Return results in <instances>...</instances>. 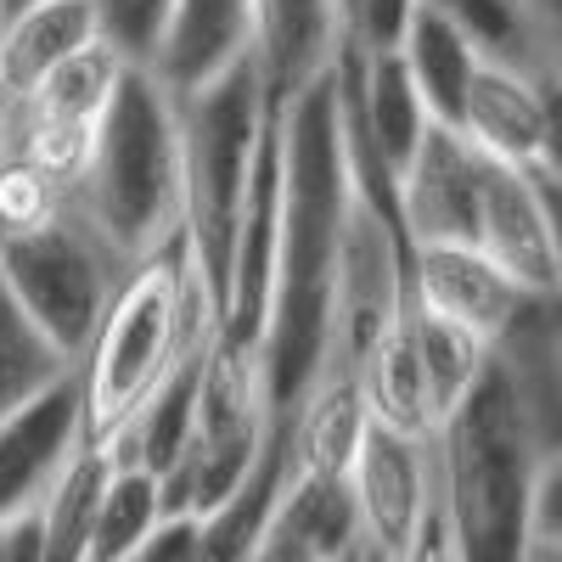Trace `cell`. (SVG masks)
Here are the masks:
<instances>
[{
	"mask_svg": "<svg viewBox=\"0 0 562 562\" xmlns=\"http://www.w3.org/2000/svg\"><path fill=\"white\" fill-rule=\"evenodd\" d=\"M456 135L473 153L557 186V90L551 85L479 63L473 85H467L461 119H456Z\"/></svg>",
	"mask_w": 562,
	"mask_h": 562,
	"instance_id": "30bf717a",
	"label": "cell"
},
{
	"mask_svg": "<svg viewBox=\"0 0 562 562\" xmlns=\"http://www.w3.org/2000/svg\"><path fill=\"white\" fill-rule=\"evenodd\" d=\"M416 12V0H349V18H344V34H349V52L371 57V52H394L405 23Z\"/></svg>",
	"mask_w": 562,
	"mask_h": 562,
	"instance_id": "484cf974",
	"label": "cell"
},
{
	"mask_svg": "<svg viewBox=\"0 0 562 562\" xmlns=\"http://www.w3.org/2000/svg\"><path fill=\"white\" fill-rule=\"evenodd\" d=\"M344 484L360 518V546L383 562H400L439 490L434 439H400L383 428H366V445Z\"/></svg>",
	"mask_w": 562,
	"mask_h": 562,
	"instance_id": "9c48e42d",
	"label": "cell"
},
{
	"mask_svg": "<svg viewBox=\"0 0 562 562\" xmlns=\"http://www.w3.org/2000/svg\"><path fill=\"white\" fill-rule=\"evenodd\" d=\"M68 378H74V360H63L45 344L23 321V310L7 299V288H0V422L34 405L40 394H52Z\"/></svg>",
	"mask_w": 562,
	"mask_h": 562,
	"instance_id": "603a6c76",
	"label": "cell"
},
{
	"mask_svg": "<svg viewBox=\"0 0 562 562\" xmlns=\"http://www.w3.org/2000/svg\"><path fill=\"white\" fill-rule=\"evenodd\" d=\"M164 518H169L164 484L147 479L140 467L108 461V484H102V495H97V518H90L85 562H130L140 546L158 535Z\"/></svg>",
	"mask_w": 562,
	"mask_h": 562,
	"instance_id": "44dd1931",
	"label": "cell"
},
{
	"mask_svg": "<svg viewBox=\"0 0 562 562\" xmlns=\"http://www.w3.org/2000/svg\"><path fill=\"white\" fill-rule=\"evenodd\" d=\"M394 57L405 63V74L416 85L422 108H428V119L456 130L461 102H467V85H473V74H479L473 45H467L450 23H439L428 7H416L405 34H400V45H394Z\"/></svg>",
	"mask_w": 562,
	"mask_h": 562,
	"instance_id": "d6986e66",
	"label": "cell"
},
{
	"mask_svg": "<svg viewBox=\"0 0 562 562\" xmlns=\"http://www.w3.org/2000/svg\"><path fill=\"white\" fill-rule=\"evenodd\" d=\"M411 326V355H416V378H422V394H428V416H434V434L445 428V422L467 405V394L479 389V378L490 371V349L479 338L456 333V326L434 321L411 310L405 315Z\"/></svg>",
	"mask_w": 562,
	"mask_h": 562,
	"instance_id": "ffe728a7",
	"label": "cell"
},
{
	"mask_svg": "<svg viewBox=\"0 0 562 562\" xmlns=\"http://www.w3.org/2000/svg\"><path fill=\"white\" fill-rule=\"evenodd\" d=\"M248 562H333L310 535H299L281 512L270 506V518H265V529H259V540H254V551H248Z\"/></svg>",
	"mask_w": 562,
	"mask_h": 562,
	"instance_id": "4316f807",
	"label": "cell"
},
{
	"mask_svg": "<svg viewBox=\"0 0 562 562\" xmlns=\"http://www.w3.org/2000/svg\"><path fill=\"white\" fill-rule=\"evenodd\" d=\"M338 7H344V18H349V0H338Z\"/></svg>",
	"mask_w": 562,
	"mask_h": 562,
	"instance_id": "d6a6232c",
	"label": "cell"
},
{
	"mask_svg": "<svg viewBox=\"0 0 562 562\" xmlns=\"http://www.w3.org/2000/svg\"><path fill=\"white\" fill-rule=\"evenodd\" d=\"M551 456L562 450L529 428L518 394L490 360L467 405L434 434L439 506L456 562H524L529 495Z\"/></svg>",
	"mask_w": 562,
	"mask_h": 562,
	"instance_id": "3957f363",
	"label": "cell"
},
{
	"mask_svg": "<svg viewBox=\"0 0 562 562\" xmlns=\"http://www.w3.org/2000/svg\"><path fill=\"white\" fill-rule=\"evenodd\" d=\"M557 186L518 175L479 153V220H473V248L518 281L529 299H557V214H551Z\"/></svg>",
	"mask_w": 562,
	"mask_h": 562,
	"instance_id": "ba28073f",
	"label": "cell"
},
{
	"mask_svg": "<svg viewBox=\"0 0 562 562\" xmlns=\"http://www.w3.org/2000/svg\"><path fill=\"white\" fill-rule=\"evenodd\" d=\"M79 445H85V428H79V383L74 378L0 422V529H12L18 518L40 512V501L52 495V484L79 456Z\"/></svg>",
	"mask_w": 562,
	"mask_h": 562,
	"instance_id": "7c38bea8",
	"label": "cell"
},
{
	"mask_svg": "<svg viewBox=\"0 0 562 562\" xmlns=\"http://www.w3.org/2000/svg\"><path fill=\"white\" fill-rule=\"evenodd\" d=\"M90 7H97L102 40L113 45V52H119L130 68H147L169 0H90Z\"/></svg>",
	"mask_w": 562,
	"mask_h": 562,
	"instance_id": "d4e9b609",
	"label": "cell"
},
{
	"mask_svg": "<svg viewBox=\"0 0 562 562\" xmlns=\"http://www.w3.org/2000/svg\"><path fill=\"white\" fill-rule=\"evenodd\" d=\"M130 63L113 52L108 40L85 45V52H74L68 63H57L52 74H45L29 97L12 108V119H57V124H97V113L108 108L113 85Z\"/></svg>",
	"mask_w": 562,
	"mask_h": 562,
	"instance_id": "7402d4cb",
	"label": "cell"
},
{
	"mask_svg": "<svg viewBox=\"0 0 562 562\" xmlns=\"http://www.w3.org/2000/svg\"><path fill=\"white\" fill-rule=\"evenodd\" d=\"M0 18H7V0H0Z\"/></svg>",
	"mask_w": 562,
	"mask_h": 562,
	"instance_id": "836d02e7",
	"label": "cell"
},
{
	"mask_svg": "<svg viewBox=\"0 0 562 562\" xmlns=\"http://www.w3.org/2000/svg\"><path fill=\"white\" fill-rule=\"evenodd\" d=\"M366 405L349 378H315V389L293 405L281 422V445H288V467L310 479H349V467L366 445Z\"/></svg>",
	"mask_w": 562,
	"mask_h": 562,
	"instance_id": "ac0fdd59",
	"label": "cell"
},
{
	"mask_svg": "<svg viewBox=\"0 0 562 562\" xmlns=\"http://www.w3.org/2000/svg\"><path fill=\"white\" fill-rule=\"evenodd\" d=\"M203 344H214V304L186 259V243L175 237L153 259L124 270L97 338L74 366L85 445L108 456V445L164 389L169 371Z\"/></svg>",
	"mask_w": 562,
	"mask_h": 562,
	"instance_id": "7a4b0ae2",
	"label": "cell"
},
{
	"mask_svg": "<svg viewBox=\"0 0 562 562\" xmlns=\"http://www.w3.org/2000/svg\"><path fill=\"white\" fill-rule=\"evenodd\" d=\"M68 209V186H57L45 169H34L29 158L7 153L0 158V243H18L45 231Z\"/></svg>",
	"mask_w": 562,
	"mask_h": 562,
	"instance_id": "cb8c5ba5",
	"label": "cell"
},
{
	"mask_svg": "<svg viewBox=\"0 0 562 562\" xmlns=\"http://www.w3.org/2000/svg\"><path fill=\"white\" fill-rule=\"evenodd\" d=\"M124 270L130 265L74 214V203L34 237L0 243V288L34 333L74 366L97 338Z\"/></svg>",
	"mask_w": 562,
	"mask_h": 562,
	"instance_id": "52a82bcc",
	"label": "cell"
},
{
	"mask_svg": "<svg viewBox=\"0 0 562 562\" xmlns=\"http://www.w3.org/2000/svg\"><path fill=\"white\" fill-rule=\"evenodd\" d=\"M276 428L281 422H270L254 355L209 344L192 434H186L175 473L164 479L169 518H192V524L220 518V512L248 490V479L259 473Z\"/></svg>",
	"mask_w": 562,
	"mask_h": 562,
	"instance_id": "8992f818",
	"label": "cell"
},
{
	"mask_svg": "<svg viewBox=\"0 0 562 562\" xmlns=\"http://www.w3.org/2000/svg\"><path fill=\"white\" fill-rule=\"evenodd\" d=\"M18 7H23V0H7V12H18Z\"/></svg>",
	"mask_w": 562,
	"mask_h": 562,
	"instance_id": "1f68e13d",
	"label": "cell"
},
{
	"mask_svg": "<svg viewBox=\"0 0 562 562\" xmlns=\"http://www.w3.org/2000/svg\"><path fill=\"white\" fill-rule=\"evenodd\" d=\"M74 214L124 259L140 265L180 237V140L175 97L147 74L124 68L90 130L85 175L68 192Z\"/></svg>",
	"mask_w": 562,
	"mask_h": 562,
	"instance_id": "277c9868",
	"label": "cell"
},
{
	"mask_svg": "<svg viewBox=\"0 0 562 562\" xmlns=\"http://www.w3.org/2000/svg\"><path fill=\"white\" fill-rule=\"evenodd\" d=\"M535 7H540L546 18H557V12H562V0H535Z\"/></svg>",
	"mask_w": 562,
	"mask_h": 562,
	"instance_id": "f546056e",
	"label": "cell"
},
{
	"mask_svg": "<svg viewBox=\"0 0 562 562\" xmlns=\"http://www.w3.org/2000/svg\"><path fill=\"white\" fill-rule=\"evenodd\" d=\"M276 281L254 366L270 422H288L326 371V338H333V281L349 209V130L338 102V68L299 90L288 108H276Z\"/></svg>",
	"mask_w": 562,
	"mask_h": 562,
	"instance_id": "6da1fadb",
	"label": "cell"
},
{
	"mask_svg": "<svg viewBox=\"0 0 562 562\" xmlns=\"http://www.w3.org/2000/svg\"><path fill=\"white\" fill-rule=\"evenodd\" d=\"M97 40H102V23L90 0H23L18 12L0 18V85H7V102L18 108L57 63H68L74 52H85Z\"/></svg>",
	"mask_w": 562,
	"mask_h": 562,
	"instance_id": "e0dca14e",
	"label": "cell"
},
{
	"mask_svg": "<svg viewBox=\"0 0 562 562\" xmlns=\"http://www.w3.org/2000/svg\"><path fill=\"white\" fill-rule=\"evenodd\" d=\"M0 113H12V102H7V85H0Z\"/></svg>",
	"mask_w": 562,
	"mask_h": 562,
	"instance_id": "4dcf8cb0",
	"label": "cell"
},
{
	"mask_svg": "<svg viewBox=\"0 0 562 562\" xmlns=\"http://www.w3.org/2000/svg\"><path fill=\"white\" fill-rule=\"evenodd\" d=\"M12 153V113H0V158Z\"/></svg>",
	"mask_w": 562,
	"mask_h": 562,
	"instance_id": "f1b7e54d",
	"label": "cell"
},
{
	"mask_svg": "<svg viewBox=\"0 0 562 562\" xmlns=\"http://www.w3.org/2000/svg\"><path fill=\"white\" fill-rule=\"evenodd\" d=\"M344 7L338 0H254L248 63L270 108H288L299 90L326 79L344 57Z\"/></svg>",
	"mask_w": 562,
	"mask_h": 562,
	"instance_id": "4fadbf2b",
	"label": "cell"
},
{
	"mask_svg": "<svg viewBox=\"0 0 562 562\" xmlns=\"http://www.w3.org/2000/svg\"><path fill=\"white\" fill-rule=\"evenodd\" d=\"M394 220L405 248H473L479 220V153L445 124L422 135L411 164L394 175Z\"/></svg>",
	"mask_w": 562,
	"mask_h": 562,
	"instance_id": "8fae6325",
	"label": "cell"
},
{
	"mask_svg": "<svg viewBox=\"0 0 562 562\" xmlns=\"http://www.w3.org/2000/svg\"><path fill=\"white\" fill-rule=\"evenodd\" d=\"M524 304L529 293H518V281L501 276L479 248H416L411 254V310L479 338L484 349H495V338Z\"/></svg>",
	"mask_w": 562,
	"mask_h": 562,
	"instance_id": "5bb4252c",
	"label": "cell"
},
{
	"mask_svg": "<svg viewBox=\"0 0 562 562\" xmlns=\"http://www.w3.org/2000/svg\"><path fill=\"white\" fill-rule=\"evenodd\" d=\"M254 0H169L147 74L169 97H192L237 63H248Z\"/></svg>",
	"mask_w": 562,
	"mask_h": 562,
	"instance_id": "9a60e30c",
	"label": "cell"
},
{
	"mask_svg": "<svg viewBox=\"0 0 562 562\" xmlns=\"http://www.w3.org/2000/svg\"><path fill=\"white\" fill-rule=\"evenodd\" d=\"M416 7H428L439 23H450L473 45L479 63L557 90V63H562L557 18H546L535 0H416Z\"/></svg>",
	"mask_w": 562,
	"mask_h": 562,
	"instance_id": "2e32d148",
	"label": "cell"
},
{
	"mask_svg": "<svg viewBox=\"0 0 562 562\" xmlns=\"http://www.w3.org/2000/svg\"><path fill=\"white\" fill-rule=\"evenodd\" d=\"M276 108L265 102V85L254 63H237L214 85L175 97V140H180V243L192 259L203 293L220 321L231 243L248 209V186L259 169V147Z\"/></svg>",
	"mask_w": 562,
	"mask_h": 562,
	"instance_id": "5b68a950",
	"label": "cell"
},
{
	"mask_svg": "<svg viewBox=\"0 0 562 562\" xmlns=\"http://www.w3.org/2000/svg\"><path fill=\"white\" fill-rule=\"evenodd\" d=\"M130 562H198V524L192 518H164L158 535L140 546Z\"/></svg>",
	"mask_w": 562,
	"mask_h": 562,
	"instance_id": "83f0119b",
	"label": "cell"
}]
</instances>
